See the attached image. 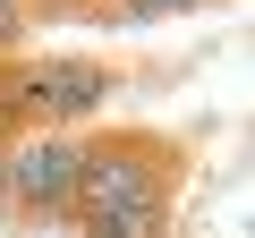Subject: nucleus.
<instances>
[{"label": "nucleus", "instance_id": "obj_4", "mask_svg": "<svg viewBox=\"0 0 255 238\" xmlns=\"http://www.w3.org/2000/svg\"><path fill=\"white\" fill-rule=\"evenodd\" d=\"M34 43V17H26V0H0V60H26Z\"/></svg>", "mask_w": 255, "mask_h": 238}, {"label": "nucleus", "instance_id": "obj_5", "mask_svg": "<svg viewBox=\"0 0 255 238\" xmlns=\"http://www.w3.org/2000/svg\"><path fill=\"white\" fill-rule=\"evenodd\" d=\"M26 17L34 26H68V17H85V0H26Z\"/></svg>", "mask_w": 255, "mask_h": 238}, {"label": "nucleus", "instance_id": "obj_1", "mask_svg": "<svg viewBox=\"0 0 255 238\" xmlns=\"http://www.w3.org/2000/svg\"><path fill=\"white\" fill-rule=\"evenodd\" d=\"M187 170H196V153L162 128H94L68 230L77 238H179Z\"/></svg>", "mask_w": 255, "mask_h": 238}, {"label": "nucleus", "instance_id": "obj_3", "mask_svg": "<svg viewBox=\"0 0 255 238\" xmlns=\"http://www.w3.org/2000/svg\"><path fill=\"white\" fill-rule=\"evenodd\" d=\"M196 9H213V0H111L102 26H162V17H196Z\"/></svg>", "mask_w": 255, "mask_h": 238}, {"label": "nucleus", "instance_id": "obj_6", "mask_svg": "<svg viewBox=\"0 0 255 238\" xmlns=\"http://www.w3.org/2000/svg\"><path fill=\"white\" fill-rule=\"evenodd\" d=\"M102 17H111V0H85V26H102Z\"/></svg>", "mask_w": 255, "mask_h": 238}, {"label": "nucleus", "instance_id": "obj_2", "mask_svg": "<svg viewBox=\"0 0 255 238\" xmlns=\"http://www.w3.org/2000/svg\"><path fill=\"white\" fill-rule=\"evenodd\" d=\"M85 145H94V128H77V136H17L9 145V204L0 213H17L26 230H68L77 187H85Z\"/></svg>", "mask_w": 255, "mask_h": 238}, {"label": "nucleus", "instance_id": "obj_7", "mask_svg": "<svg viewBox=\"0 0 255 238\" xmlns=\"http://www.w3.org/2000/svg\"><path fill=\"white\" fill-rule=\"evenodd\" d=\"M0 204H9V145H0Z\"/></svg>", "mask_w": 255, "mask_h": 238}]
</instances>
